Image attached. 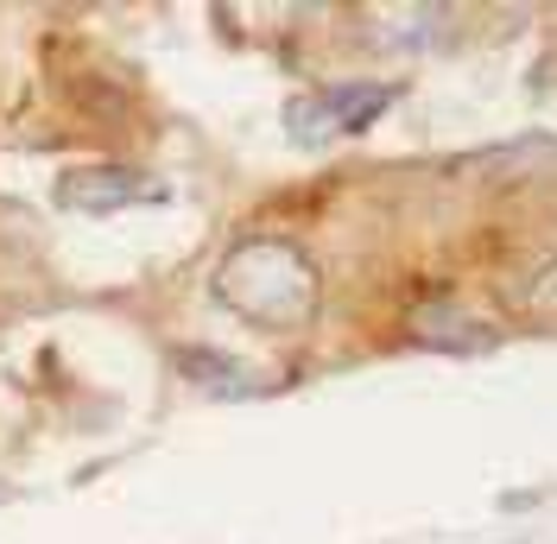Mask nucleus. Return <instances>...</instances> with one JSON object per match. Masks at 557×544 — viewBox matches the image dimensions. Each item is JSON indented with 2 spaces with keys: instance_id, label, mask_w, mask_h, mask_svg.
Instances as JSON below:
<instances>
[{
  "instance_id": "39448f33",
  "label": "nucleus",
  "mask_w": 557,
  "mask_h": 544,
  "mask_svg": "<svg viewBox=\"0 0 557 544\" xmlns=\"http://www.w3.org/2000/svg\"><path fill=\"white\" fill-rule=\"evenodd\" d=\"M177 368L197 380L203 393H222V399H247V393H260V380L247 374L242 361H228V355H209V348H184V355H177Z\"/></svg>"
},
{
  "instance_id": "423d86ee",
  "label": "nucleus",
  "mask_w": 557,
  "mask_h": 544,
  "mask_svg": "<svg viewBox=\"0 0 557 544\" xmlns=\"http://www.w3.org/2000/svg\"><path fill=\"white\" fill-rule=\"evenodd\" d=\"M513 305H520L525 317H552V323H557V260L525 279L520 292H513Z\"/></svg>"
},
{
  "instance_id": "20e7f679",
  "label": "nucleus",
  "mask_w": 557,
  "mask_h": 544,
  "mask_svg": "<svg viewBox=\"0 0 557 544\" xmlns=\"http://www.w3.org/2000/svg\"><path fill=\"white\" fill-rule=\"evenodd\" d=\"M412 336L424 348H444V355H494L500 348V330L482 323L475 310L450 305V298H431V305L412 310Z\"/></svg>"
},
{
  "instance_id": "7ed1b4c3",
  "label": "nucleus",
  "mask_w": 557,
  "mask_h": 544,
  "mask_svg": "<svg viewBox=\"0 0 557 544\" xmlns=\"http://www.w3.org/2000/svg\"><path fill=\"white\" fill-rule=\"evenodd\" d=\"M58 209L70 215H121V209H152L165 203L172 190L159 177H146L134 165H70L58 184H51Z\"/></svg>"
},
{
  "instance_id": "f257e3e1",
  "label": "nucleus",
  "mask_w": 557,
  "mask_h": 544,
  "mask_svg": "<svg viewBox=\"0 0 557 544\" xmlns=\"http://www.w3.org/2000/svg\"><path fill=\"white\" fill-rule=\"evenodd\" d=\"M209 292L235 310L242 323L267 330V336L305 330V323L317 317V298H323L311 254H305L298 240H285V235L235 240V247L215 260V272H209Z\"/></svg>"
},
{
  "instance_id": "f03ea898",
  "label": "nucleus",
  "mask_w": 557,
  "mask_h": 544,
  "mask_svg": "<svg viewBox=\"0 0 557 544\" xmlns=\"http://www.w3.org/2000/svg\"><path fill=\"white\" fill-rule=\"evenodd\" d=\"M386 108H393V89H386V83H330V89H317V96L285 102V127H292L298 146H317V139L374 127V114H386Z\"/></svg>"
}]
</instances>
